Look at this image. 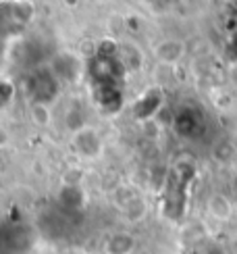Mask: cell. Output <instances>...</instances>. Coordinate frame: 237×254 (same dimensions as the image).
Returning <instances> with one entry per match:
<instances>
[{
  "label": "cell",
  "instance_id": "6da1fadb",
  "mask_svg": "<svg viewBox=\"0 0 237 254\" xmlns=\"http://www.w3.org/2000/svg\"><path fill=\"white\" fill-rule=\"evenodd\" d=\"M60 79L55 75L50 67H38L27 79V92L31 96V102L50 104L60 92Z\"/></svg>",
  "mask_w": 237,
  "mask_h": 254
},
{
  "label": "cell",
  "instance_id": "5bb4252c",
  "mask_svg": "<svg viewBox=\"0 0 237 254\" xmlns=\"http://www.w3.org/2000/svg\"><path fill=\"white\" fill-rule=\"evenodd\" d=\"M29 117H31V121H34V125H40V127L50 125V104L31 102V107H29Z\"/></svg>",
  "mask_w": 237,
  "mask_h": 254
},
{
  "label": "cell",
  "instance_id": "4fadbf2b",
  "mask_svg": "<svg viewBox=\"0 0 237 254\" xmlns=\"http://www.w3.org/2000/svg\"><path fill=\"white\" fill-rule=\"evenodd\" d=\"M123 210H125V215H127V219L129 221H133V223H137V221H142L144 217H146V213H148V208H146V202L142 198H131L129 202L123 206Z\"/></svg>",
  "mask_w": 237,
  "mask_h": 254
},
{
  "label": "cell",
  "instance_id": "7c38bea8",
  "mask_svg": "<svg viewBox=\"0 0 237 254\" xmlns=\"http://www.w3.org/2000/svg\"><path fill=\"white\" fill-rule=\"evenodd\" d=\"M118 59H121V63L125 65L127 71H137L144 63L142 52H139L137 46H133V44H118Z\"/></svg>",
  "mask_w": 237,
  "mask_h": 254
},
{
  "label": "cell",
  "instance_id": "2e32d148",
  "mask_svg": "<svg viewBox=\"0 0 237 254\" xmlns=\"http://www.w3.org/2000/svg\"><path fill=\"white\" fill-rule=\"evenodd\" d=\"M235 154V148L229 144V142H221L214 146V158H219V161H229V158H233Z\"/></svg>",
  "mask_w": 237,
  "mask_h": 254
},
{
  "label": "cell",
  "instance_id": "7a4b0ae2",
  "mask_svg": "<svg viewBox=\"0 0 237 254\" xmlns=\"http://www.w3.org/2000/svg\"><path fill=\"white\" fill-rule=\"evenodd\" d=\"M204 127H206V119H204V113L196 107H181L175 113L173 119V129L177 131V135L185 137V140H193V137L202 135Z\"/></svg>",
  "mask_w": 237,
  "mask_h": 254
},
{
  "label": "cell",
  "instance_id": "ac0fdd59",
  "mask_svg": "<svg viewBox=\"0 0 237 254\" xmlns=\"http://www.w3.org/2000/svg\"><path fill=\"white\" fill-rule=\"evenodd\" d=\"M62 2L67 4V6H71V8H75V6L79 4V0H62Z\"/></svg>",
  "mask_w": 237,
  "mask_h": 254
},
{
  "label": "cell",
  "instance_id": "30bf717a",
  "mask_svg": "<svg viewBox=\"0 0 237 254\" xmlns=\"http://www.w3.org/2000/svg\"><path fill=\"white\" fill-rule=\"evenodd\" d=\"M59 200L64 208L69 210H79L85 202V194L83 190L79 188V184H64L60 194H59Z\"/></svg>",
  "mask_w": 237,
  "mask_h": 254
},
{
  "label": "cell",
  "instance_id": "9c48e42d",
  "mask_svg": "<svg viewBox=\"0 0 237 254\" xmlns=\"http://www.w3.org/2000/svg\"><path fill=\"white\" fill-rule=\"evenodd\" d=\"M104 250L106 254H131L135 250V240L127 231H118V234H113L106 240Z\"/></svg>",
  "mask_w": 237,
  "mask_h": 254
},
{
  "label": "cell",
  "instance_id": "ba28073f",
  "mask_svg": "<svg viewBox=\"0 0 237 254\" xmlns=\"http://www.w3.org/2000/svg\"><path fill=\"white\" fill-rule=\"evenodd\" d=\"M185 55V46L179 40H163L160 44L154 48V57L160 63H177Z\"/></svg>",
  "mask_w": 237,
  "mask_h": 254
},
{
  "label": "cell",
  "instance_id": "277c9868",
  "mask_svg": "<svg viewBox=\"0 0 237 254\" xmlns=\"http://www.w3.org/2000/svg\"><path fill=\"white\" fill-rule=\"evenodd\" d=\"M71 144H73V150L81 158H85V161H94L102 152V137L90 125H83L79 129H75Z\"/></svg>",
  "mask_w": 237,
  "mask_h": 254
},
{
  "label": "cell",
  "instance_id": "3957f363",
  "mask_svg": "<svg viewBox=\"0 0 237 254\" xmlns=\"http://www.w3.org/2000/svg\"><path fill=\"white\" fill-rule=\"evenodd\" d=\"M163 107H165V92H163V88L152 86L137 96V100L133 102L131 115L135 121L144 123V121H150L152 117H156V113Z\"/></svg>",
  "mask_w": 237,
  "mask_h": 254
},
{
  "label": "cell",
  "instance_id": "ffe728a7",
  "mask_svg": "<svg viewBox=\"0 0 237 254\" xmlns=\"http://www.w3.org/2000/svg\"><path fill=\"white\" fill-rule=\"evenodd\" d=\"M144 2H150V4H154V6H158L163 0H144Z\"/></svg>",
  "mask_w": 237,
  "mask_h": 254
},
{
  "label": "cell",
  "instance_id": "8fae6325",
  "mask_svg": "<svg viewBox=\"0 0 237 254\" xmlns=\"http://www.w3.org/2000/svg\"><path fill=\"white\" fill-rule=\"evenodd\" d=\"M206 208H208L210 217H214L217 221H229L233 215V204L225 194H212L208 198Z\"/></svg>",
  "mask_w": 237,
  "mask_h": 254
},
{
  "label": "cell",
  "instance_id": "5b68a950",
  "mask_svg": "<svg viewBox=\"0 0 237 254\" xmlns=\"http://www.w3.org/2000/svg\"><path fill=\"white\" fill-rule=\"evenodd\" d=\"M36 17V6L29 0H4L2 2V23L4 29L10 25L17 27H25L31 23V19Z\"/></svg>",
  "mask_w": 237,
  "mask_h": 254
},
{
  "label": "cell",
  "instance_id": "8992f818",
  "mask_svg": "<svg viewBox=\"0 0 237 254\" xmlns=\"http://www.w3.org/2000/svg\"><path fill=\"white\" fill-rule=\"evenodd\" d=\"M48 67L55 71V75L60 81H77L81 77V73L85 71V63L77 55H73V52H60V55L52 59Z\"/></svg>",
  "mask_w": 237,
  "mask_h": 254
},
{
  "label": "cell",
  "instance_id": "9a60e30c",
  "mask_svg": "<svg viewBox=\"0 0 237 254\" xmlns=\"http://www.w3.org/2000/svg\"><path fill=\"white\" fill-rule=\"evenodd\" d=\"M15 92H17V86L4 77L2 83H0V104L2 107H10V102L15 100Z\"/></svg>",
  "mask_w": 237,
  "mask_h": 254
},
{
  "label": "cell",
  "instance_id": "52a82bcc",
  "mask_svg": "<svg viewBox=\"0 0 237 254\" xmlns=\"http://www.w3.org/2000/svg\"><path fill=\"white\" fill-rule=\"evenodd\" d=\"M94 88V98L96 104L104 113H117L123 107L125 96H123V86L118 83H109V86H92Z\"/></svg>",
  "mask_w": 237,
  "mask_h": 254
},
{
  "label": "cell",
  "instance_id": "d6986e66",
  "mask_svg": "<svg viewBox=\"0 0 237 254\" xmlns=\"http://www.w3.org/2000/svg\"><path fill=\"white\" fill-rule=\"evenodd\" d=\"M231 13H233V19L237 21V0L233 2V6H231Z\"/></svg>",
  "mask_w": 237,
  "mask_h": 254
},
{
  "label": "cell",
  "instance_id": "e0dca14e",
  "mask_svg": "<svg viewBox=\"0 0 237 254\" xmlns=\"http://www.w3.org/2000/svg\"><path fill=\"white\" fill-rule=\"evenodd\" d=\"M229 57L237 61V27H233L229 34Z\"/></svg>",
  "mask_w": 237,
  "mask_h": 254
}]
</instances>
